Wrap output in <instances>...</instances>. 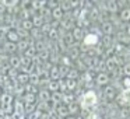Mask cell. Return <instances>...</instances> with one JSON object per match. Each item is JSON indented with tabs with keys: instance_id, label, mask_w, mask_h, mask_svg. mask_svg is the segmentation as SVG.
Masks as SVG:
<instances>
[{
	"instance_id": "6da1fadb",
	"label": "cell",
	"mask_w": 130,
	"mask_h": 119,
	"mask_svg": "<svg viewBox=\"0 0 130 119\" xmlns=\"http://www.w3.org/2000/svg\"><path fill=\"white\" fill-rule=\"evenodd\" d=\"M98 99H96V94L92 90L87 91V93L83 95V101H81V107L83 108H92L96 105Z\"/></svg>"
},
{
	"instance_id": "7a4b0ae2",
	"label": "cell",
	"mask_w": 130,
	"mask_h": 119,
	"mask_svg": "<svg viewBox=\"0 0 130 119\" xmlns=\"http://www.w3.org/2000/svg\"><path fill=\"white\" fill-rule=\"evenodd\" d=\"M67 53H69V59H74V60H77L80 57V55H81V48H80L77 43H74V45H71V46H69L67 48Z\"/></svg>"
},
{
	"instance_id": "3957f363",
	"label": "cell",
	"mask_w": 130,
	"mask_h": 119,
	"mask_svg": "<svg viewBox=\"0 0 130 119\" xmlns=\"http://www.w3.org/2000/svg\"><path fill=\"white\" fill-rule=\"evenodd\" d=\"M110 81V77L108 73H104V71H99L98 74H96L95 77V83L98 85H101V87H104V85H108Z\"/></svg>"
},
{
	"instance_id": "277c9868",
	"label": "cell",
	"mask_w": 130,
	"mask_h": 119,
	"mask_svg": "<svg viewBox=\"0 0 130 119\" xmlns=\"http://www.w3.org/2000/svg\"><path fill=\"white\" fill-rule=\"evenodd\" d=\"M2 107L6 112H10L13 107V97L10 94H3L2 95Z\"/></svg>"
},
{
	"instance_id": "5b68a950",
	"label": "cell",
	"mask_w": 130,
	"mask_h": 119,
	"mask_svg": "<svg viewBox=\"0 0 130 119\" xmlns=\"http://www.w3.org/2000/svg\"><path fill=\"white\" fill-rule=\"evenodd\" d=\"M99 38L96 34H87L84 38H83V42H84V45L87 46H96V43H98Z\"/></svg>"
},
{
	"instance_id": "8992f818",
	"label": "cell",
	"mask_w": 130,
	"mask_h": 119,
	"mask_svg": "<svg viewBox=\"0 0 130 119\" xmlns=\"http://www.w3.org/2000/svg\"><path fill=\"white\" fill-rule=\"evenodd\" d=\"M113 29H115V27L112 25V23H109V20L104 21L101 24V34H104V35H112Z\"/></svg>"
},
{
	"instance_id": "52a82bcc",
	"label": "cell",
	"mask_w": 130,
	"mask_h": 119,
	"mask_svg": "<svg viewBox=\"0 0 130 119\" xmlns=\"http://www.w3.org/2000/svg\"><path fill=\"white\" fill-rule=\"evenodd\" d=\"M104 97L108 99V101H110V99H115V97H116V90H115V87H112V85H105V88H104Z\"/></svg>"
},
{
	"instance_id": "ba28073f",
	"label": "cell",
	"mask_w": 130,
	"mask_h": 119,
	"mask_svg": "<svg viewBox=\"0 0 130 119\" xmlns=\"http://www.w3.org/2000/svg\"><path fill=\"white\" fill-rule=\"evenodd\" d=\"M71 35H73V38H74V41H81L83 38H84V29L81 28V27H74L73 29H71V32H70Z\"/></svg>"
},
{
	"instance_id": "9c48e42d",
	"label": "cell",
	"mask_w": 130,
	"mask_h": 119,
	"mask_svg": "<svg viewBox=\"0 0 130 119\" xmlns=\"http://www.w3.org/2000/svg\"><path fill=\"white\" fill-rule=\"evenodd\" d=\"M119 18H120V21H123V23H129L130 21V7L124 6L123 9L120 10V13H119Z\"/></svg>"
},
{
	"instance_id": "30bf717a",
	"label": "cell",
	"mask_w": 130,
	"mask_h": 119,
	"mask_svg": "<svg viewBox=\"0 0 130 119\" xmlns=\"http://www.w3.org/2000/svg\"><path fill=\"white\" fill-rule=\"evenodd\" d=\"M112 46H113L112 35H104V37H102V48L104 49H110Z\"/></svg>"
},
{
	"instance_id": "8fae6325",
	"label": "cell",
	"mask_w": 130,
	"mask_h": 119,
	"mask_svg": "<svg viewBox=\"0 0 130 119\" xmlns=\"http://www.w3.org/2000/svg\"><path fill=\"white\" fill-rule=\"evenodd\" d=\"M67 111H69V115H77V113L80 112V105H78V102H76V101H73V102H70V104L67 105Z\"/></svg>"
},
{
	"instance_id": "7c38bea8",
	"label": "cell",
	"mask_w": 130,
	"mask_h": 119,
	"mask_svg": "<svg viewBox=\"0 0 130 119\" xmlns=\"http://www.w3.org/2000/svg\"><path fill=\"white\" fill-rule=\"evenodd\" d=\"M51 16H52V18H53L55 21H60L63 17H64V13L62 11L60 7H56V9L51 10Z\"/></svg>"
},
{
	"instance_id": "4fadbf2b",
	"label": "cell",
	"mask_w": 130,
	"mask_h": 119,
	"mask_svg": "<svg viewBox=\"0 0 130 119\" xmlns=\"http://www.w3.org/2000/svg\"><path fill=\"white\" fill-rule=\"evenodd\" d=\"M38 98L42 102H48L49 99H51V93H49L46 88H41V90L38 91Z\"/></svg>"
},
{
	"instance_id": "5bb4252c",
	"label": "cell",
	"mask_w": 130,
	"mask_h": 119,
	"mask_svg": "<svg viewBox=\"0 0 130 119\" xmlns=\"http://www.w3.org/2000/svg\"><path fill=\"white\" fill-rule=\"evenodd\" d=\"M56 113L57 116H63V118H67L69 116V111H67V105L64 104H59L56 108Z\"/></svg>"
},
{
	"instance_id": "9a60e30c",
	"label": "cell",
	"mask_w": 130,
	"mask_h": 119,
	"mask_svg": "<svg viewBox=\"0 0 130 119\" xmlns=\"http://www.w3.org/2000/svg\"><path fill=\"white\" fill-rule=\"evenodd\" d=\"M46 90L52 91V93H57L59 91V80H49L48 85H46Z\"/></svg>"
},
{
	"instance_id": "2e32d148",
	"label": "cell",
	"mask_w": 130,
	"mask_h": 119,
	"mask_svg": "<svg viewBox=\"0 0 130 119\" xmlns=\"http://www.w3.org/2000/svg\"><path fill=\"white\" fill-rule=\"evenodd\" d=\"M7 39H9V42H13V43H17L18 41H20V38H18L17 32H15V29H9V32H7Z\"/></svg>"
},
{
	"instance_id": "e0dca14e",
	"label": "cell",
	"mask_w": 130,
	"mask_h": 119,
	"mask_svg": "<svg viewBox=\"0 0 130 119\" xmlns=\"http://www.w3.org/2000/svg\"><path fill=\"white\" fill-rule=\"evenodd\" d=\"M10 62V67L11 69H18L21 66V62H20V56H14V55H11L9 59Z\"/></svg>"
},
{
	"instance_id": "ac0fdd59",
	"label": "cell",
	"mask_w": 130,
	"mask_h": 119,
	"mask_svg": "<svg viewBox=\"0 0 130 119\" xmlns=\"http://www.w3.org/2000/svg\"><path fill=\"white\" fill-rule=\"evenodd\" d=\"M4 52H7V53H13L14 55V52L17 51V43H13V42H6L3 46Z\"/></svg>"
},
{
	"instance_id": "d6986e66",
	"label": "cell",
	"mask_w": 130,
	"mask_h": 119,
	"mask_svg": "<svg viewBox=\"0 0 130 119\" xmlns=\"http://www.w3.org/2000/svg\"><path fill=\"white\" fill-rule=\"evenodd\" d=\"M21 28H24L25 31H31L32 28H34V25H32V21L31 18H24L23 21H21Z\"/></svg>"
},
{
	"instance_id": "ffe728a7",
	"label": "cell",
	"mask_w": 130,
	"mask_h": 119,
	"mask_svg": "<svg viewBox=\"0 0 130 119\" xmlns=\"http://www.w3.org/2000/svg\"><path fill=\"white\" fill-rule=\"evenodd\" d=\"M66 88L67 91H74L77 87V80H71V79H66Z\"/></svg>"
},
{
	"instance_id": "44dd1931",
	"label": "cell",
	"mask_w": 130,
	"mask_h": 119,
	"mask_svg": "<svg viewBox=\"0 0 130 119\" xmlns=\"http://www.w3.org/2000/svg\"><path fill=\"white\" fill-rule=\"evenodd\" d=\"M119 98H120L123 102H126V104H130V88H124Z\"/></svg>"
},
{
	"instance_id": "7402d4cb",
	"label": "cell",
	"mask_w": 130,
	"mask_h": 119,
	"mask_svg": "<svg viewBox=\"0 0 130 119\" xmlns=\"http://www.w3.org/2000/svg\"><path fill=\"white\" fill-rule=\"evenodd\" d=\"M78 70L77 69H70L67 73V76H66V79H71V80H77L78 79Z\"/></svg>"
},
{
	"instance_id": "603a6c76",
	"label": "cell",
	"mask_w": 130,
	"mask_h": 119,
	"mask_svg": "<svg viewBox=\"0 0 130 119\" xmlns=\"http://www.w3.org/2000/svg\"><path fill=\"white\" fill-rule=\"evenodd\" d=\"M17 79H18V81L21 83V84H28V81H29V76L27 73H21V74H18L17 76Z\"/></svg>"
},
{
	"instance_id": "cb8c5ba5",
	"label": "cell",
	"mask_w": 130,
	"mask_h": 119,
	"mask_svg": "<svg viewBox=\"0 0 130 119\" xmlns=\"http://www.w3.org/2000/svg\"><path fill=\"white\" fill-rule=\"evenodd\" d=\"M35 98H37L35 94L25 93V104H35Z\"/></svg>"
},
{
	"instance_id": "d4e9b609",
	"label": "cell",
	"mask_w": 130,
	"mask_h": 119,
	"mask_svg": "<svg viewBox=\"0 0 130 119\" xmlns=\"http://www.w3.org/2000/svg\"><path fill=\"white\" fill-rule=\"evenodd\" d=\"M122 71H123L124 77H130V65H124L122 67Z\"/></svg>"
},
{
	"instance_id": "484cf974",
	"label": "cell",
	"mask_w": 130,
	"mask_h": 119,
	"mask_svg": "<svg viewBox=\"0 0 130 119\" xmlns=\"http://www.w3.org/2000/svg\"><path fill=\"white\" fill-rule=\"evenodd\" d=\"M59 90L63 91V93H66V91H67V88H66V81H64V80H59Z\"/></svg>"
},
{
	"instance_id": "4316f807",
	"label": "cell",
	"mask_w": 130,
	"mask_h": 119,
	"mask_svg": "<svg viewBox=\"0 0 130 119\" xmlns=\"http://www.w3.org/2000/svg\"><path fill=\"white\" fill-rule=\"evenodd\" d=\"M123 85L126 88H130V77H123Z\"/></svg>"
},
{
	"instance_id": "83f0119b",
	"label": "cell",
	"mask_w": 130,
	"mask_h": 119,
	"mask_svg": "<svg viewBox=\"0 0 130 119\" xmlns=\"http://www.w3.org/2000/svg\"><path fill=\"white\" fill-rule=\"evenodd\" d=\"M64 119H77V118H74V116H70V115H69L67 118H64Z\"/></svg>"
},
{
	"instance_id": "f1b7e54d",
	"label": "cell",
	"mask_w": 130,
	"mask_h": 119,
	"mask_svg": "<svg viewBox=\"0 0 130 119\" xmlns=\"http://www.w3.org/2000/svg\"><path fill=\"white\" fill-rule=\"evenodd\" d=\"M127 37L130 38V27H129V28H127Z\"/></svg>"
},
{
	"instance_id": "f546056e",
	"label": "cell",
	"mask_w": 130,
	"mask_h": 119,
	"mask_svg": "<svg viewBox=\"0 0 130 119\" xmlns=\"http://www.w3.org/2000/svg\"><path fill=\"white\" fill-rule=\"evenodd\" d=\"M126 119H130V115H129V116H126Z\"/></svg>"
},
{
	"instance_id": "4dcf8cb0",
	"label": "cell",
	"mask_w": 130,
	"mask_h": 119,
	"mask_svg": "<svg viewBox=\"0 0 130 119\" xmlns=\"http://www.w3.org/2000/svg\"><path fill=\"white\" fill-rule=\"evenodd\" d=\"M0 51H2V48H0Z\"/></svg>"
}]
</instances>
